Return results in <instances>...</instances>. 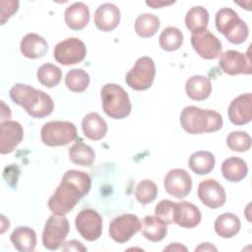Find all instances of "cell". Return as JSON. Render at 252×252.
I'll return each instance as SVG.
<instances>
[{"label": "cell", "instance_id": "obj_1", "mask_svg": "<svg viewBox=\"0 0 252 252\" xmlns=\"http://www.w3.org/2000/svg\"><path fill=\"white\" fill-rule=\"evenodd\" d=\"M91 186L92 179L87 172L77 169L66 171L48 200V208L53 214L67 215L90 192Z\"/></svg>", "mask_w": 252, "mask_h": 252}, {"label": "cell", "instance_id": "obj_2", "mask_svg": "<svg viewBox=\"0 0 252 252\" xmlns=\"http://www.w3.org/2000/svg\"><path fill=\"white\" fill-rule=\"evenodd\" d=\"M9 94L16 104L22 106L33 118L46 117L54 109V102L50 95L29 85L18 83L11 88Z\"/></svg>", "mask_w": 252, "mask_h": 252}, {"label": "cell", "instance_id": "obj_3", "mask_svg": "<svg viewBox=\"0 0 252 252\" xmlns=\"http://www.w3.org/2000/svg\"><path fill=\"white\" fill-rule=\"evenodd\" d=\"M221 115L212 109H202L189 105L182 109L180 113V124L189 134L212 133L222 127Z\"/></svg>", "mask_w": 252, "mask_h": 252}, {"label": "cell", "instance_id": "obj_4", "mask_svg": "<svg viewBox=\"0 0 252 252\" xmlns=\"http://www.w3.org/2000/svg\"><path fill=\"white\" fill-rule=\"evenodd\" d=\"M101 106L104 113L113 119L126 118L132 109L127 92L119 85L109 83L100 90Z\"/></svg>", "mask_w": 252, "mask_h": 252}, {"label": "cell", "instance_id": "obj_5", "mask_svg": "<svg viewBox=\"0 0 252 252\" xmlns=\"http://www.w3.org/2000/svg\"><path fill=\"white\" fill-rule=\"evenodd\" d=\"M215 23L217 30L233 44L243 43L248 37V26L231 8L220 9L216 14Z\"/></svg>", "mask_w": 252, "mask_h": 252}, {"label": "cell", "instance_id": "obj_6", "mask_svg": "<svg viewBox=\"0 0 252 252\" xmlns=\"http://www.w3.org/2000/svg\"><path fill=\"white\" fill-rule=\"evenodd\" d=\"M40 138L48 147L65 146L77 138V128L69 121H49L41 127Z\"/></svg>", "mask_w": 252, "mask_h": 252}, {"label": "cell", "instance_id": "obj_7", "mask_svg": "<svg viewBox=\"0 0 252 252\" xmlns=\"http://www.w3.org/2000/svg\"><path fill=\"white\" fill-rule=\"evenodd\" d=\"M156 76V65L149 56H143L136 60L134 66L125 77L126 84L135 91H145L152 87Z\"/></svg>", "mask_w": 252, "mask_h": 252}, {"label": "cell", "instance_id": "obj_8", "mask_svg": "<svg viewBox=\"0 0 252 252\" xmlns=\"http://www.w3.org/2000/svg\"><path fill=\"white\" fill-rule=\"evenodd\" d=\"M70 224L68 219L62 215H51L43 228L42 244L48 250H56L64 244L69 233Z\"/></svg>", "mask_w": 252, "mask_h": 252}, {"label": "cell", "instance_id": "obj_9", "mask_svg": "<svg viewBox=\"0 0 252 252\" xmlns=\"http://www.w3.org/2000/svg\"><path fill=\"white\" fill-rule=\"evenodd\" d=\"M87 55L85 43L77 37H69L58 42L53 49L54 59L61 65H74L80 63Z\"/></svg>", "mask_w": 252, "mask_h": 252}, {"label": "cell", "instance_id": "obj_10", "mask_svg": "<svg viewBox=\"0 0 252 252\" xmlns=\"http://www.w3.org/2000/svg\"><path fill=\"white\" fill-rule=\"evenodd\" d=\"M141 228V221L136 215L124 214L114 218L109 224V236L118 243L129 241Z\"/></svg>", "mask_w": 252, "mask_h": 252}, {"label": "cell", "instance_id": "obj_11", "mask_svg": "<svg viewBox=\"0 0 252 252\" xmlns=\"http://www.w3.org/2000/svg\"><path fill=\"white\" fill-rule=\"evenodd\" d=\"M75 224L80 235L88 241H94L101 235L102 219L95 210H82L76 216Z\"/></svg>", "mask_w": 252, "mask_h": 252}, {"label": "cell", "instance_id": "obj_12", "mask_svg": "<svg viewBox=\"0 0 252 252\" xmlns=\"http://www.w3.org/2000/svg\"><path fill=\"white\" fill-rule=\"evenodd\" d=\"M191 44L197 54L204 59H217L221 54L220 40L207 29L193 32Z\"/></svg>", "mask_w": 252, "mask_h": 252}, {"label": "cell", "instance_id": "obj_13", "mask_svg": "<svg viewBox=\"0 0 252 252\" xmlns=\"http://www.w3.org/2000/svg\"><path fill=\"white\" fill-rule=\"evenodd\" d=\"M219 66L225 74L231 76L238 74L250 75L252 73L249 51L248 54H244L236 50H226L220 55Z\"/></svg>", "mask_w": 252, "mask_h": 252}, {"label": "cell", "instance_id": "obj_14", "mask_svg": "<svg viewBox=\"0 0 252 252\" xmlns=\"http://www.w3.org/2000/svg\"><path fill=\"white\" fill-rule=\"evenodd\" d=\"M192 184L190 174L183 168L170 169L163 179L165 191L178 199H182L190 193Z\"/></svg>", "mask_w": 252, "mask_h": 252}, {"label": "cell", "instance_id": "obj_15", "mask_svg": "<svg viewBox=\"0 0 252 252\" xmlns=\"http://www.w3.org/2000/svg\"><path fill=\"white\" fill-rule=\"evenodd\" d=\"M198 197L205 206L211 209H218L223 206L226 200L224 188L215 179H206L200 182Z\"/></svg>", "mask_w": 252, "mask_h": 252}, {"label": "cell", "instance_id": "obj_16", "mask_svg": "<svg viewBox=\"0 0 252 252\" xmlns=\"http://www.w3.org/2000/svg\"><path fill=\"white\" fill-rule=\"evenodd\" d=\"M0 153L7 155L12 153L16 147L23 141V126L14 120H5L0 124Z\"/></svg>", "mask_w": 252, "mask_h": 252}, {"label": "cell", "instance_id": "obj_17", "mask_svg": "<svg viewBox=\"0 0 252 252\" xmlns=\"http://www.w3.org/2000/svg\"><path fill=\"white\" fill-rule=\"evenodd\" d=\"M227 115L234 125H244L252 119V94H242L236 96L229 104Z\"/></svg>", "mask_w": 252, "mask_h": 252}, {"label": "cell", "instance_id": "obj_18", "mask_svg": "<svg viewBox=\"0 0 252 252\" xmlns=\"http://www.w3.org/2000/svg\"><path fill=\"white\" fill-rule=\"evenodd\" d=\"M94 25L102 32H110L117 28L120 22V11L112 3L99 5L94 12Z\"/></svg>", "mask_w": 252, "mask_h": 252}, {"label": "cell", "instance_id": "obj_19", "mask_svg": "<svg viewBox=\"0 0 252 252\" xmlns=\"http://www.w3.org/2000/svg\"><path fill=\"white\" fill-rule=\"evenodd\" d=\"M202 219L201 212L197 206L190 202H175L174 222L184 228L197 226Z\"/></svg>", "mask_w": 252, "mask_h": 252}, {"label": "cell", "instance_id": "obj_20", "mask_svg": "<svg viewBox=\"0 0 252 252\" xmlns=\"http://www.w3.org/2000/svg\"><path fill=\"white\" fill-rule=\"evenodd\" d=\"M20 49L25 57L30 59H37L46 54L48 44L41 35L34 32H30L22 38Z\"/></svg>", "mask_w": 252, "mask_h": 252}, {"label": "cell", "instance_id": "obj_21", "mask_svg": "<svg viewBox=\"0 0 252 252\" xmlns=\"http://www.w3.org/2000/svg\"><path fill=\"white\" fill-rule=\"evenodd\" d=\"M64 20L71 30H83L90 22V10L83 2H75L66 8Z\"/></svg>", "mask_w": 252, "mask_h": 252}, {"label": "cell", "instance_id": "obj_22", "mask_svg": "<svg viewBox=\"0 0 252 252\" xmlns=\"http://www.w3.org/2000/svg\"><path fill=\"white\" fill-rule=\"evenodd\" d=\"M82 129L87 138L93 141H98L104 138L107 132V124L98 113L91 112L83 118Z\"/></svg>", "mask_w": 252, "mask_h": 252}, {"label": "cell", "instance_id": "obj_23", "mask_svg": "<svg viewBox=\"0 0 252 252\" xmlns=\"http://www.w3.org/2000/svg\"><path fill=\"white\" fill-rule=\"evenodd\" d=\"M185 91L191 99L198 101L205 100L212 93L211 80L202 75H194L187 80Z\"/></svg>", "mask_w": 252, "mask_h": 252}, {"label": "cell", "instance_id": "obj_24", "mask_svg": "<svg viewBox=\"0 0 252 252\" xmlns=\"http://www.w3.org/2000/svg\"><path fill=\"white\" fill-rule=\"evenodd\" d=\"M10 240L20 252H32L36 246V233L29 226H18L13 230Z\"/></svg>", "mask_w": 252, "mask_h": 252}, {"label": "cell", "instance_id": "obj_25", "mask_svg": "<svg viewBox=\"0 0 252 252\" xmlns=\"http://www.w3.org/2000/svg\"><path fill=\"white\" fill-rule=\"evenodd\" d=\"M240 220L237 216L231 213L220 215L214 223L216 233L222 238H231L240 230Z\"/></svg>", "mask_w": 252, "mask_h": 252}, {"label": "cell", "instance_id": "obj_26", "mask_svg": "<svg viewBox=\"0 0 252 252\" xmlns=\"http://www.w3.org/2000/svg\"><path fill=\"white\" fill-rule=\"evenodd\" d=\"M222 176L231 182H239L248 173V167L244 159L238 157H230L221 163Z\"/></svg>", "mask_w": 252, "mask_h": 252}, {"label": "cell", "instance_id": "obj_27", "mask_svg": "<svg viewBox=\"0 0 252 252\" xmlns=\"http://www.w3.org/2000/svg\"><path fill=\"white\" fill-rule=\"evenodd\" d=\"M140 230L145 238L152 242L161 241L167 234L166 224L155 216H146L142 220Z\"/></svg>", "mask_w": 252, "mask_h": 252}, {"label": "cell", "instance_id": "obj_28", "mask_svg": "<svg viewBox=\"0 0 252 252\" xmlns=\"http://www.w3.org/2000/svg\"><path fill=\"white\" fill-rule=\"evenodd\" d=\"M216 159L212 153L208 151H198L193 153L188 159L190 169L199 175L210 173L215 167Z\"/></svg>", "mask_w": 252, "mask_h": 252}, {"label": "cell", "instance_id": "obj_29", "mask_svg": "<svg viewBox=\"0 0 252 252\" xmlns=\"http://www.w3.org/2000/svg\"><path fill=\"white\" fill-rule=\"evenodd\" d=\"M70 160L78 165L91 166L95 158L94 149L83 142H76L69 149Z\"/></svg>", "mask_w": 252, "mask_h": 252}, {"label": "cell", "instance_id": "obj_30", "mask_svg": "<svg viewBox=\"0 0 252 252\" xmlns=\"http://www.w3.org/2000/svg\"><path fill=\"white\" fill-rule=\"evenodd\" d=\"M209 24V12L202 6L190 8L185 16L186 28L193 33L206 30Z\"/></svg>", "mask_w": 252, "mask_h": 252}, {"label": "cell", "instance_id": "obj_31", "mask_svg": "<svg viewBox=\"0 0 252 252\" xmlns=\"http://www.w3.org/2000/svg\"><path fill=\"white\" fill-rule=\"evenodd\" d=\"M160 26L159 19L150 13H144L135 20V32L141 37H151L156 34Z\"/></svg>", "mask_w": 252, "mask_h": 252}, {"label": "cell", "instance_id": "obj_32", "mask_svg": "<svg viewBox=\"0 0 252 252\" xmlns=\"http://www.w3.org/2000/svg\"><path fill=\"white\" fill-rule=\"evenodd\" d=\"M36 77L42 86L46 88H54L61 82L62 71L54 64L45 63L37 69Z\"/></svg>", "mask_w": 252, "mask_h": 252}, {"label": "cell", "instance_id": "obj_33", "mask_svg": "<svg viewBox=\"0 0 252 252\" xmlns=\"http://www.w3.org/2000/svg\"><path fill=\"white\" fill-rule=\"evenodd\" d=\"M159 46L166 51H174L181 47L183 43L182 32L175 27L165 28L158 38Z\"/></svg>", "mask_w": 252, "mask_h": 252}, {"label": "cell", "instance_id": "obj_34", "mask_svg": "<svg viewBox=\"0 0 252 252\" xmlns=\"http://www.w3.org/2000/svg\"><path fill=\"white\" fill-rule=\"evenodd\" d=\"M65 85L71 92L83 93L90 85V75L83 69H72L66 74Z\"/></svg>", "mask_w": 252, "mask_h": 252}, {"label": "cell", "instance_id": "obj_35", "mask_svg": "<svg viewBox=\"0 0 252 252\" xmlns=\"http://www.w3.org/2000/svg\"><path fill=\"white\" fill-rule=\"evenodd\" d=\"M158 192V186L154 181L144 179L138 183L135 190V197L139 203L146 205L152 203L157 198Z\"/></svg>", "mask_w": 252, "mask_h": 252}, {"label": "cell", "instance_id": "obj_36", "mask_svg": "<svg viewBox=\"0 0 252 252\" xmlns=\"http://www.w3.org/2000/svg\"><path fill=\"white\" fill-rule=\"evenodd\" d=\"M226 146L234 152H246L251 148V137L244 131H233L226 137Z\"/></svg>", "mask_w": 252, "mask_h": 252}, {"label": "cell", "instance_id": "obj_37", "mask_svg": "<svg viewBox=\"0 0 252 252\" xmlns=\"http://www.w3.org/2000/svg\"><path fill=\"white\" fill-rule=\"evenodd\" d=\"M175 202L169 200H161L155 208V217L161 222L168 225L174 222Z\"/></svg>", "mask_w": 252, "mask_h": 252}, {"label": "cell", "instance_id": "obj_38", "mask_svg": "<svg viewBox=\"0 0 252 252\" xmlns=\"http://www.w3.org/2000/svg\"><path fill=\"white\" fill-rule=\"evenodd\" d=\"M1 25H4L5 22L10 19L19 9V1L15 0H1Z\"/></svg>", "mask_w": 252, "mask_h": 252}, {"label": "cell", "instance_id": "obj_39", "mask_svg": "<svg viewBox=\"0 0 252 252\" xmlns=\"http://www.w3.org/2000/svg\"><path fill=\"white\" fill-rule=\"evenodd\" d=\"M65 245L63 246V250L64 251H86L87 248L80 242L77 240H70L66 243H64Z\"/></svg>", "mask_w": 252, "mask_h": 252}, {"label": "cell", "instance_id": "obj_40", "mask_svg": "<svg viewBox=\"0 0 252 252\" xmlns=\"http://www.w3.org/2000/svg\"><path fill=\"white\" fill-rule=\"evenodd\" d=\"M174 2H164V1H147L146 4L148 6H151L153 8H160V7H163V6H168V5H171L173 4Z\"/></svg>", "mask_w": 252, "mask_h": 252}, {"label": "cell", "instance_id": "obj_41", "mask_svg": "<svg viewBox=\"0 0 252 252\" xmlns=\"http://www.w3.org/2000/svg\"><path fill=\"white\" fill-rule=\"evenodd\" d=\"M187 251V248L180 243H171L168 247L164 248V251Z\"/></svg>", "mask_w": 252, "mask_h": 252}, {"label": "cell", "instance_id": "obj_42", "mask_svg": "<svg viewBox=\"0 0 252 252\" xmlns=\"http://www.w3.org/2000/svg\"><path fill=\"white\" fill-rule=\"evenodd\" d=\"M217 251L218 249L213 246L211 243H202L199 247L195 249V251Z\"/></svg>", "mask_w": 252, "mask_h": 252}]
</instances>
